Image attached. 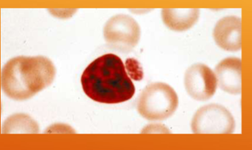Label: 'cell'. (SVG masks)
Returning a JSON list of instances; mask_svg holds the SVG:
<instances>
[{
  "label": "cell",
  "instance_id": "cell-1",
  "mask_svg": "<svg viewBox=\"0 0 252 150\" xmlns=\"http://www.w3.org/2000/svg\"><path fill=\"white\" fill-rule=\"evenodd\" d=\"M81 85L85 94L95 101L118 104L132 98L135 88L121 58L104 54L91 62L83 72Z\"/></svg>",
  "mask_w": 252,
  "mask_h": 150
},
{
  "label": "cell",
  "instance_id": "cell-2",
  "mask_svg": "<svg viewBox=\"0 0 252 150\" xmlns=\"http://www.w3.org/2000/svg\"><path fill=\"white\" fill-rule=\"evenodd\" d=\"M56 74L55 66L49 58L17 56L9 60L1 70V89L13 100H27L50 86Z\"/></svg>",
  "mask_w": 252,
  "mask_h": 150
},
{
  "label": "cell",
  "instance_id": "cell-3",
  "mask_svg": "<svg viewBox=\"0 0 252 150\" xmlns=\"http://www.w3.org/2000/svg\"><path fill=\"white\" fill-rule=\"evenodd\" d=\"M178 97L169 85L162 82L151 83L139 95L137 111L151 121H159L173 115L178 106Z\"/></svg>",
  "mask_w": 252,
  "mask_h": 150
},
{
  "label": "cell",
  "instance_id": "cell-4",
  "mask_svg": "<svg viewBox=\"0 0 252 150\" xmlns=\"http://www.w3.org/2000/svg\"><path fill=\"white\" fill-rule=\"evenodd\" d=\"M104 37L108 45L117 51L129 52L138 44L141 29L133 17L119 14L109 19L104 27Z\"/></svg>",
  "mask_w": 252,
  "mask_h": 150
},
{
  "label": "cell",
  "instance_id": "cell-5",
  "mask_svg": "<svg viewBox=\"0 0 252 150\" xmlns=\"http://www.w3.org/2000/svg\"><path fill=\"white\" fill-rule=\"evenodd\" d=\"M235 126L232 114L218 104L207 105L199 109L191 121V129L197 134H232Z\"/></svg>",
  "mask_w": 252,
  "mask_h": 150
},
{
  "label": "cell",
  "instance_id": "cell-6",
  "mask_svg": "<svg viewBox=\"0 0 252 150\" xmlns=\"http://www.w3.org/2000/svg\"><path fill=\"white\" fill-rule=\"evenodd\" d=\"M186 91L196 101L210 99L216 92L217 79L213 70L203 64H195L187 70L184 77Z\"/></svg>",
  "mask_w": 252,
  "mask_h": 150
},
{
  "label": "cell",
  "instance_id": "cell-7",
  "mask_svg": "<svg viewBox=\"0 0 252 150\" xmlns=\"http://www.w3.org/2000/svg\"><path fill=\"white\" fill-rule=\"evenodd\" d=\"M215 42L222 49L237 52L242 48V20L236 16L224 17L217 23L213 30Z\"/></svg>",
  "mask_w": 252,
  "mask_h": 150
},
{
  "label": "cell",
  "instance_id": "cell-8",
  "mask_svg": "<svg viewBox=\"0 0 252 150\" xmlns=\"http://www.w3.org/2000/svg\"><path fill=\"white\" fill-rule=\"evenodd\" d=\"M215 73L222 90L232 95L241 93L242 61L240 58H225L217 66Z\"/></svg>",
  "mask_w": 252,
  "mask_h": 150
},
{
  "label": "cell",
  "instance_id": "cell-9",
  "mask_svg": "<svg viewBox=\"0 0 252 150\" xmlns=\"http://www.w3.org/2000/svg\"><path fill=\"white\" fill-rule=\"evenodd\" d=\"M200 10L197 8H164L162 21L170 30L182 32L189 30L199 20Z\"/></svg>",
  "mask_w": 252,
  "mask_h": 150
}]
</instances>
